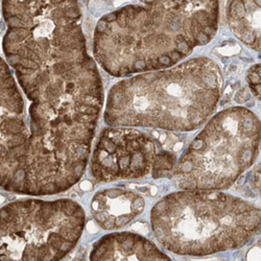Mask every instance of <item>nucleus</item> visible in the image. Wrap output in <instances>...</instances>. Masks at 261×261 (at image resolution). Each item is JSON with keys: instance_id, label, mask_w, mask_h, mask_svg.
I'll use <instances>...</instances> for the list:
<instances>
[{"instance_id": "obj_11", "label": "nucleus", "mask_w": 261, "mask_h": 261, "mask_svg": "<svg viewBox=\"0 0 261 261\" xmlns=\"http://www.w3.org/2000/svg\"><path fill=\"white\" fill-rule=\"evenodd\" d=\"M182 146H183V144H182L181 142H180V143H177L175 146H173V150H175V152H178V150L181 149Z\"/></svg>"}, {"instance_id": "obj_3", "label": "nucleus", "mask_w": 261, "mask_h": 261, "mask_svg": "<svg viewBox=\"0 0 261 261\" xmlns=\"http://www.w3.org/2000/svg\"><path fill=\"white\" fill-rule=\"evenodd\" d=\"M222 85L218 65L205 57L140 73L112 87L103 119L111 128L196 130L215 110Z\"/></svg>"}, {"instance_id": "obj_2", "label": "nucleus", "mask_w": 261, "mask_h": 261, "mask_svg": "<svg viewBox=\"0 0 261 261\" xmlns=\"http://www.w3.org/2000/svg\"><path fill=\"white\" fill-rule=\"evenodd\" d=\"M219 3L213 1H142L101 17L93 54L106 72L121 77L167 69L218 28Z\"/></svg>"}, {"instance_id": "obj_6", "label": "nucleus", "mask_w": 261, "mask_h": 261, "mask_svg": "<svg viewBox=\"0 0 261 261\" xmlns=\"http://www.w3.org/2000/svg\"><path fill=\"white\" fill-rule=\"evenodd\" d=\"M155 152L152 140L142 132L105 129L93 150L91 175L99 182L140 179L150 173Z\"/></svg>"}, {"instance_id": "obj_4", "label": "nucleus", "mask_w": 261, "mask_h": 261, "mask_svg": "<svg viewBox=\"0 0 261 261\" xmlns=\"http://www.w3.org/2000/svg\"><path fill=\"white\" fill-rule=\"evenodd\" d=\"M154 235L179 255L238 249L260 230V209L239 197L210 191L173 192L150 211Z\"/></svg>"}, {"instance_id": "obj_9", "label": "nucleus", "mask_w": 261, "mask_h": 261, "mask_svg": "<svg viewBox=\"0 0 261 261\" xmlns=\"http://www.w3.org/2000/svg\"><path fill=\"white\" fill-rule=\"evenodd\" d=\"M175 164V155L162 152L156 155L152 165V175L154 179L171 178Z\"/></svg>"}, {"instance_id": "obj_10", "label": "nucleus", "mask_w": 261, "mask_h": 261, "mask_svg": "<svg viewBox=\"0 0 261 261\" xmlns=\"http://www.w3.org/2000/svg\"><path fill=\"white\" fill-rule=\"evenodd\" d=\"M248 82L252 91L256 96L260 98V64H257L251 68L248 72Z\"/></svg>"}, {"instance_id": "obj_7", "label": "nucleus", "mask_w": 261, "mask_h": 261, "mask_svg": "<svg viewBox=\"0 0 261 261\" xmlns=\"http://www.w3.org/2000/svg\"><path fill=\"white\" fill-rule=\"evenodd\" d=\"M144 207L145 201L142 196L121 188L97 192L91 205L93 217L105 230L124 227L139 215Z\"/></svg>"}, {"instance_id": "obj_5", "label": "nucleus", "mask_w": 261, "mask_h": 261, "mask_svg": "<svg viewBox=\"0 0 261 261\" xmlns=\"http://www.w3.org/2000/svg\"><path fill=\"white\" fill-rule=\"evenodd\" d=\"M260 121L242 107L222 110L209 120L182 155L173 171L178 188L212 191L229 188L258 157Z\"/></svg>"}, {"instance_id": "obj_8", "label": "nucleus", "mask_w": 261, "mask_h": 261, "mask_svg": "<svg viewBox=\"0 0 261 261\" xmlns=\"http://www.w3.org/2000/svg\"><path fill=\"white\" fill-rule=\"evenodd\" d=\"M228 21L241 42L260 52V1H231Z\"/></svg>"}, {"instance_id": "obj_1", "label": "nucleus", "mask_w": 261, "mask_h": 261, "mask_svg": "<svg viewBox=\"0 0 261 261\" xmlns=\"http://www.w3.org/2000/svg\"><path fill=\"white\" fill-rule=\"evenodd\" d=\"M1 8L0 187L29 196L64 192L86 170L103 105L82 10L62 0Z\"/></svg>"}]
</instances>
